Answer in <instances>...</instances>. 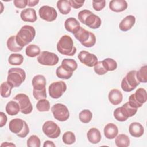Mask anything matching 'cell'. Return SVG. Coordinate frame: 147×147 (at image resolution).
Segmentation results:
<instances>
[{"label": "cell", "mask_w": 147, "mask_h": 147, "mask_svg": "<svg viewBox=\"0 0 147 147\" xmlns=\"http://www.w3.org/2000/svg\"><path fill=\"white\" fill-rule=\"evenodd\" d=\"M78 18L81 23L91 29H98L102 24L100 18L88 10L80 11L78 14Z\"/></svg>", "instance_id": "cell-1"}, {"label": "cell", "mask_w": 147, "mask_h": 147, "mask_svg": "<svg viewBox=\"0 0 147 147\" xmlns=\"http://www.w3.org/2000/svg\"><path fill=\"white\" fill-rule=\"evenodd\" d=\"M16 36L17 44L24 48L33 40L36 36V30L33 26L25 25L21 27Z\"/></svg>", "instance_id": "cell-2"}, {"label": "cell", "mask_w": 147, "mask_h": 147, "mask_svg": "<svg viewBox=\"0 0 147 147\" xmlns=\"http://www.w3.org/2000/svg\"><path fill=\"white\" fill-rule=\"evenodd\" d=\"M33 95L36 100L47 98L46 93V79L42 75H37L32 79Z\"/></svg>", "instance_id": "cell-3"}, {"label": "cell", "mask_w": 147, "mask_h": 147, "mask_svg": "<svg viewBox=\"0 0 147 147\" xmlns=\"http://www.w3.org/2000/svg\"><path fill=\"white\" fill-rule=\"evenodd\" d=\"M57 51L61 55L74 56L76 52V48L74 46L72 38L68 35H63L57 43Z\"/></svg>", "instance_id": "cell-4"}, {"label": "cell", "mask_w": 147, "mask_h": 147, "mask_svg": "<svg viewBox=\"0 0 147 147\" xmlns=\"http://www.w3.org/2000/svg\"><path fill=\"white\" fill-rule=\"evenodd\" d=\"M9 128L11 132L21 138H25L29 133V127L27 123L18 118L13 119L10 121Z\"/></svg>", "instance_id": "cell-5"}, {"label": "cell", "mask_w": 147, "mask_h": 147, "mask_svg": "<svg viewBox=\"0 0 147 147\" xmlns=\"http://www.w3.org/2000/svg\"><path fill=\"white\" fill-rule=\"evenodd\" d=\"M25 71L21 68H11L7 72V82L14 88L18 87L25 80Z\"/></svg>", "instance_id": "cell-6"}, {"label": "cell", "mask_w": 147, "mask_h": 147, "mask_svg": "<svg viewBox=\"0 0 147 147\" xmlns=\"http://www.w3.org/2000/svg\"><path fill=\"white\" fill-rule=\"evenodd\" d=\"M74 35L75 38L85 47H92L96 43V37L95 34L82 27H80L79 30Z\"/></svg>", "instance_id": "cell-7"}, {"label": "cell", "mask_w": 147, "mask_h": 147, "mask_svg": "<svg viewBox=\"0 0 147 147\" xmlns=\"http://www.w3.org/2000/svg\"><path fill=\"white\" fill-rule=\"evenodd\" d=\"M137 71H129L123 78L121 82V88L125 92H131L134 90L139 84L140 82L136 77Z\"/></svg>", "instance_id": "cell-8"}, {"label": "cell", "mask_w": 147, "mask_h": 147, "mask_svg": "<svg viewBox=\"0 0 147 147\" xmlns=\"http://www.w3.org/2000/svg\"><path fill=\"white\" fill-rule=\"evenodd\" d=\"M147 100V94L145 89L143 88H138L135 93L130 95L129 98V105L136 109L141 107Z\"/></svg>", "instance_id": "cell-9"}, {"label": "cell", "mask_w": 147, "mask_h": 147, "mask_svg": "<svg viewBox=\"0 0 147 147\" xmlns=\"http://www.w3.org/2000/svg\"><path fill=\"white\" fill-rule=\"evenodd\" d=\"M53 117L57 121L64 122L69 117V111L68 107L63 103H56L51 107Z\"/></svg>", "instance_id": "cell-10"}, {"label": "cell", "mask_w": 147, "mask_h": 147, "mask_svg": "<svg viewBox=\"0 0 147 147\" xmlns=\"http://www.w3.org/2000/svg\"><path fill=\"white\" fill-rule=\"evenodd\" d=\"M37 61L42 65L54 66L56 65L59 60L56 54L49 51H42L37 57Z\"/></svg>", "instance_id": "cell-11"}, {"label": "cell", "mask_w": 147, "mask_h": 147, "mask_svg": "<svg viewBox=\"0 0 147 147\" xmlns=\"http://www.w3.org/2000/svg\"><path fill=\"white\" fill-rule=\"evenodd\" d=\"M16 100L20 107V111L24 114H29L33 110V106L29 96L23 93L17 94L13 98Z\"/></svg>", "instance_id": "cell-12"}, {"label": "cell", "mask_w": 147, "mask_h": 147, "mask_svg": "<svg viewBox=\"0 0 147 147\" xmlns=\"http://www.w3.org/2000/svg\"><path fill=\"white\" fill-rule=\"evenodd\" d=\"M67 90V84L63 81H57L52 83L48 87L49 96L53 99L60 98Z\"/></svg>", "instance_id": "cell-13"}, {"label": "cell", "mask_w": 147, "mask_h": 147, "mask_svg": "<svg viewBox=\"0 0 147 147\" xmlns=\"http://www.w3.org/2000/svg\"><path fill=\"white\" fill-rule=\"evenodd\" d=\"M42 131L45 136L51 138H57L61 133L60 127L52 121H47L42 125Z\"/></svg>", "instance_id": "cell-14"}, {"label": "cell", "mask_w": 147, "mask_h": 147, "mask_svg": "<svg viewBox=\"0 0 147 147\" xmlns=\"http://www.w3.org/2000/svg\"><path fill=\"white\" fill-rule=\"evenodd\" d=\"M38 14L41 19L47 22L53 21L57 17V13L55 9L47 5L41 6L39 9Z\"/></svg>", "instance_id": "cell-15"}, {"label": "cell", "mask_w": 147, "mask_h": 147, "mask_svg": "<svg viewBox=\"0 0 147 147\" xmlns=\"http://www.w3.org/2000/svg\"><path fill=\"white\" fill-rule=\"evenodd\" d=\"M78 58L82 64L88 67H94L98 61V57L95 55L86 51H80L78 55Z\"/></svg>", "instance_id": "cell-16"}, {"label": "cell", "mask_w": 147, "mask_h": 147, "mask_svg": "<svg viewBox=\"0 0 147 147\" xmlns=\"http://www.w3.org/2000/svg\"><path fill=\"white\" fill-rule=\"evenodd\" d=\"M20 17L24 22H34L37 20L36 11L33 8H27L22 10L20 13Z\"/></svg>", "instance_id": "cell-17"}, {"label": "cell", "mask_w": 147, "mask_h": 147, "mask_svg": "<svg viewBox=\"0 0 147 147\" xmlns=\"http://www.w3.org/2000/svg\"><path fill=\"white\" fill-rule=\"evenodd\" d=\"M64 27L68 32L74 34L81 26L79 22L75 18L69 17L64 22Z\"/></svg>", "instance_id": "cell-18"}, {"label": "cell", "mask_w": 147, "mask_h": 147, "mask_svg": "<svg viewBox=\"0 0 147 147\" xmlns=\"http://www.w3.org/2000/svg\"><path fill=\"white\" fill-rule=\"evenodd\" d=\"M136 17L133 15H128L122 20L119 24V29L122 32H127L134 25Z\"/></svg>", "instance_id": "cell-19"}, {"label": "cell", "mask_w": 147, "mask_h": 147, "mask_svg": "<svg viewBox=\"0 0 147 147\" xmlns=\"http://www.w3.org/2000/svg\"><path fill=\"white\" fill-rule=\"evenodd\" d=\"M127 5L125 0H112L109 2L110 9L117 13L125 11L127 9Z\"/></svg>", "instance_id": "cell-20"}, {"label": "cell", "mask_w": 147, "mask_h": 147, "mask_svg": "<svg viewBox=\"0 0 147 147\" xmlns=\"http://www.w3.org/2000/svg\"><path fill=\"white\" fill-rule=\"evenodd\" d=\"M103 133L105 137L109 140L114 139L118 135V127L113 123H109L104 127Z\"/></svg>", "instance_id": "cell-21"}, {"label": "cell", "mask_w": 147, "mask_h": 147, "mask_svg": "<svg viewBox=\"0 0 147 147\" xmlns=\"http://www.w3.org/2000/svg\"><path fill=\"white\" fill-rule=\"evenodd\" d=\"M108 99L112 105L115 106L122 102L123 95L122 92L119 90L114 88L110 91L108 95Z\"/></svg>", "instance_id": "cell-22"}, {"label": "cell", "mask_w": 147, "mask_h": 147, "mask_svg": "<svg viewBox=\"0 0 147 147\" xmlns=\"http://www.w3.org/2000/svg\"><path fill=\"white\" fill-rule=\"evenodd\" d=\"M129 131L131 136L134 137H140L144 134V128L140 123L134 122L130 125Z\"/></svg>", "instance_id": "cell-23"}, {"label": "cell", "mask_w": 147, "mask_h": 147, "mask_svg": "<svg viewBox=\"0 0 147 147\" xmlns=\"http://www.w3.org/2000/svg\"><path fill=\"white\" fill-rule=\"evenodd\" d=\"M87 137L90 142L93 144H96L100 141L102 135L97 128L92 127L87 131Z\"/></svg>", "instance_id": "cell-24"}, {"label": "cell", "mask_w": 147, "mask_h": 147, "mask_svg": "<svg viewBox=\"0 0 147 147\" xmlns=\"http://www.w3.org/2000/svg\"><path fill=\"white\" fill-rule=\"evenodd\" d=\"M5 110L7 114L13 116L18 114L20 111V107L17 101L10 100L6 104Z\"/></svg>", "instance_id": "cell-25"}, {"label": "cell", "mask_w": 147, "mask_h": 147, "mask_svg": "<svg viewBox=\"0 0 147 147\" xmlns=\"http://www.w3.org/2000/svg\"><path fill=\"white\" fill-rule=\"evenodd\" d=\"M56 5L60 13L62 14L67 15L71 10V6L69 1L59 0L57 2Z\"/></svg>", "instance_id": "cell-26"}, {"label": "cell", "mask_w": 147, "mask_h": 147, "mask_svg": "<svg viewBox=\"0 0 147 147\" xmlns=\"http://www.w3.org/2000/svg\"><path fill=\"white\" fill-rule=\"evenodd\" d=\"M7 47L9 51L17 52H20L22 49V47H20L16 41V36H11L7 40L6 42Z\"/></svg>", "instance_id": "cell-27"}, {"label": "cell", "mask_w": 147, "mask_h": 147, "mask_svg": "<svg viewBox=\"0 0 147 147\" xmlns=\"http://www.w3.org/2000/svg\"><path fill=\"white\" fill-rule=\"evenodd\" d=\"M130 140L129 137L125 134H119L116 136L115 144L118 147H127L130 145Z\"/></svg>", "instance_id": "cell-28"}, {"label": "cell", "mask_w": 147, "mask_h": 147, "mask_svg": "<svg viewBox=\"0 0 147 147\" xmlns=\"http://www.w3.org/2000/svg\"><path fill=\"white\" fill-rule=\"evenodd\" d=\"M41 53L40 48L35 44L28 45L25 49V53L27 56L34 57L38 56Z\"/></svg>", "instance_id": "cell-29"}, {"label": "cell", "mask_w": 147, "mask_h": 147, "mask_svg": "<svg viewBox=\"0 0 147 147\" xmlns=\"http://www.w3.org/2000/svg\"><path fill=\"white\" fill-rule=\"evenodd\" d=\"M61 65L68 71L73 72L78 68L76 61L72 59H64L61 62Z\"/></svg>", "instance_id": "cell-30"}, {"label": "cell", "mask_w": 147, "mask_h": 147, "mask_svg": "<svg viewBox=\"0 0 147 147\" xmlns=\"http://www.w3.org/2000/svg\"><path fill=\"white\" fill-rule=\"evenodd\" d=\"M56 76L60 79H69L73 75V72H71L63 67L61 65L59 66L56 70Z\"/></svg>", "instance_id": "cell-31"}, {"label": "cell", "mask_w": 147, "mask_h": 147, "mask_svg": "<svg viewBox=\"0 0 147 147\" xmlns=\"http://www.w3.org/2000/svg\"><path fill=\"white\" fill-rule=\"evenodd\" d=\"M102 62L104 68L107 72L114 71L117 68V63L113 59L106 58Z\"/></svg>", "instance_id": "cell-32"}, {"label": "cell", "mask_w": 147, "mask_h": 147, "mask_svg": "<svg viewBox=\"0 0 147 147\" xmlns=\"http://www.w3.org/2000/svg\"><path fill=\"white\" fill-rule=\"evenodd\" d=\"M24 61V57L20 53H11L8 59V62L12 65H20Z\"/></svg>", "instance_id": "cell-33"}, {"label": "cell", "mask_w": 147, "mask_h": 147, "mask_svg": "<svg viewBox=\"0 0 147 147\" xmlns=\"http://www.w3.org/2000/svg\"><path fill=\"white\" fill-rule=\"evenodd\" d=\"M13 87L7 82H3L1 84V95L2 98H7L9 97L11 93V90Z\"/></svg>", "instance_id": "cell-34"}, {"label": "cell", "mask_w": 147, "mask_h": 147, "mask_svg": "<svg viewBox=\"0 0 147 147\" xmlns=\"http://www.w3.org/2000/svg\"><path fill=\"white\" fill-rule=\"evenodd\" d=\"M92 118V113L90 110L84 109L79 114V119L83 123H89Z\"/></svg>", "instance_id": "cell-35"}, {"label": "cell", "mask_w": 147, "mask_h": 147, "mask_svg": "<svg viewBox=\"0 0 147 147\" xmlns=\"http://www.w3.org/2000/svg\"><path fill=\"white\" fill-rule=\"evenodd\" d=\"M136 77L140 83L147 82V65L142 66L140 69L137 71Z\"/></svg>", "instance_id": "cell-36"}, {"label": "cell", "mask_w": 147, "mask_h": 147, "mask_svg": "<svg viewBox=\"0 0 147 147\" xmlns=\"http://www.w3.org/2000/svg\"><path fill=\"white\" fill-rule=\"evenodd\" d=\"M113 115L115 119L119 122L126 121L129 118L125 113L122 106L115 109L113 112Z\"/></svg>", "instance_id": "cell-37"}, {"label": "cell", "mask_w": 147, "mask_h": 147, "mask_svg": "<svg viewBox=\"0 0 147 147\" xmlns=\"http://www.w3.org/2000/svg\"><path fill=\"white\" fill-rule=\"evenodd\" d=\"M62 140L65 144L72 145L76 141V137L75 134L70 131L65 132L62 137Z\"/></svg>", "instance_id": "cell-38"}, {"label": "cell", "mask_w": 147, "mask_h": 147, "mask_svg": "<svg viewBox=\"0 0 147 147\" xmlns=\"http://www.w3.org/2000/svg\"><path fill=\"white\" fill-rule=\"evenodd\" d=\"M36 108L40 112L48 111L50 109V103L46 99H40L36 104Z\"/></svg>", "instance_id": "cell-39"}, {"label": "cell", "mask_w": 147, "mask_h": 147, "mask_svg": "<svg viewBox=\"0 0 147 147\" xmlns=\"http://www.w3.org/2000/svg\"><path fill=\"white\" fill-rule=\"evenodd\" d=\"M26 145L28 147H40L41 146L40 139L36 135H32L27 140Z\"/></svg>", "instance_id": "cell-40"}, {"label": "cell", "mask_w": 147, "mask_h": 147, "mask_svg": "<svg viewBox=\"0 0 147 147\" xmlns=\"http://www.w3.org/2000/svg\"><path fill=\"white\" fill-rule=\"evenodd\" d=\"M122 107L123 109V110L125 112L126 114L127 115L129 118L134 116L137 111V109L131 106L128 102L123 105Z\"/></svg>", "instance_id": "cell-41"}, {"label": "cell", "mask_w": 147, "mask_h": 147, "mask_svg": "<svg viewBox=\"0 0 147 147\" xmlns=\"http://www.w3.org/2000/svg\"><path fill=\"white\" fill-rule=\"evenodd\" d=\"M94 69L95 72L99 75H103L107 72V71L104 68L102 61H98V63L94 65Z\"/></svg>", "instance_id": "cell-42"}, {"label": "cell", "mask_w": 147, "mask_h": 147, "mask_svg": "<svg viewBox=\"0 0 147 147\" xmlns=\"http://www.w3.org/2000/svg\"><path fill=\"white\" fill-rule=\"evenodd\" d=\"M106 6L105 1H92V7L97 11H101Z\"/></svg>", "instance_id": "cell-43"}, {"label": "cell", "mask_w": 147, "mask_h": 147, "mask_svg": "<svg viewBox=\"0 0 147 147\" xmlns=\"http://www.w3.org/2000/svg\"><path fill=\"white\" fill-rule=\"evenodd\" d=\"M69 2L71 4V7L74 9H79L83 6L84 3L85 2L84 0H69Z\"/></svg>", "instance_id": "cell-44"}, {"label": "cell", "mask_w": 147, "mask_h": 147, "mask_svg": "<svg viewBox=\"0 0 147 147\" xmlns=\"http://www.w3.org/2000/svg\"><path fill=\"white\" fill-rule=\"evenodd\" d=\"M14 5L18 9H24L28 5V0H14Z\"/></svg>", "instance_id": "cell-45"}, {"label": "cell", "mask_w": 147, "mask_h": 147, "mask_svg": "<svg viewBox=\"0 0 147 147\" xmlns=\"http://www.w3.org/2000/svg\"><path fill=\"white\" fill-rule=\"evenodd\" d=\"M0 117H1V120H0V127H2L4 126L7 121V117L6 115L2 111L0 113Z\"/></svg>", "instance_id": "cell-46"}, {"label": "cell", "mask_w": 147, "mask_h": 147, "mask_svg": "<svg viewBox=\"0 0 147 147\" xmlns=\"http://www.w3.org/2000/svg\"><path fill=\"white\" fill-rule=\"evenodd\" d=\"M55 144L53 143V142L49 141V140H47L44 142L43 144V146L44 147H47V146H49V147H55Z\"/></svg>", "instance_id": "cell-47"}, {"label": "cell", "mask_w": 147, "mask_h": 147, "mask_svg": "<svg viewBox=\"0 0 147 147\" xmlns=\"http://www.w3.org/2000/svg\"><path fill=\"white\" fill-rule=\"evenodd\" d=\"M38 2H39L38 0H34V1L28 0V6L29 7H34L37 4H38Z\"/></svg>", "instance_id": "cell-48"}, {"label": "cell", "mask_w": 147, "mask_h": 147, "mask_svg": "<svg viewBox=\"0 0 147 147\" xmlns=\"http://www.w3.org/2000/svg\"><path fill=\"white\" fill-rule=\"evenodd\" d=\"M1 146H16V145L11 142H4L1 145Z\"/></svg>", "instance_id": "cell-49"}]
</instances>
